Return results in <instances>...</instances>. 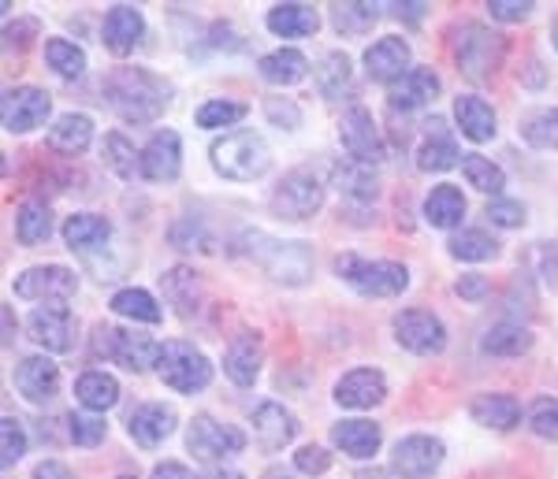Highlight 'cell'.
I'll use <instances>...</instances> for the list:
<instances>
[{
  "instance_id": "cell-41",
  "label": "cell",
  "mask_w": 558,
  "mask_h": 479,
  "mask_svg": "<svg viewBox=\"0 0 558 479\" xmlns=\"http://www.w3.org/2000/svg\"><path fill=\"white\" fill-rule=\"evenodd\" d=\"M45 63H49L60 78H78L86 71V52L78 49L75 41L49 38V41H45Z\"/></svg>"
},
{
  "instance_id": "cell-37",
  "label": "cell",
  "mask_w": 558,
  "mask_h": 479,
  "mask_svg": "<svg viewBox=\"0 0 558 479\" xmlns=\"http://www.w3.org/2000/svg\"><path fill=\"white\" fill-rule=\"evenodd\" d=\"M336 186L339 194H347L350 201H373L376 194H380V183H376L373 168L362 164V160H343V164H336Z\"/></svg>"
},
{
  "instance_id": "cell-20",
  "label": "cell",
  "mask_w": 558,
  "mask_h": 479,
  "mask_svg": "<svg viewBox=\"0 0 558 479\" xmlns=\"http://www.w3.org/2000/svg\"><path fill=\"white\" fill-rule=\"evenodd\" d=\"M387 397V379L376 368H357V372H347L336 383V402L347 405V409H373Z\"/></svg>"
},
{
  "instance_id": "cell-49",
  "label": "cell",
  "mask_w": 558,
  "mask_h": 479,
  "mask_svg": "<svg viewBox=\"0 0 558 479\" xmlns=\"http://www.w3.org/2000/svg\"><path fill=\"white\" fill-rule=\"evenodd\" d=\"M529 428H533L539 439L558 442V402L555 397H536L533 409H529Z\"/></svg>"
},
{
  "instance_id": "cell-29",
  "label": "cell",
  "mask_w": 558,
  "mask_h": 479,
  "mask_svg": "<svg viewBox=\"0 0 558 479\" xmlns=\"http://www.w3.org/2000/svg\"><path fill=\"white\" fill-rule=\"evenodd\" d=\"M265 23L276 38H310L320 26V15L310 4H276Z\"/></svg>"
},
{
  "instance_id": "cell-52",
  "label": "cell",
  "mask_w": 558,
  "mask_h": 479,
  "mask_svg": "<svg viewBox=\"0 0 558 479\" xmlns=\"http://www.w3.org/2000/svg\"><path fill=\"white\" fill-rule=\"evenodd\" d=\"M484 216L495 223V228H521L525 223V205L521 201H492Z\"/></svg>"
},
{
  "instance_id": "cell-28",
  "label": "cell",
  "mask_w": 558,
  "mask_h": 479,
  "mask_svg": "<svg viewBox=\"0 0 558 479\" xmlns=\"http://www.w3.org/2000/svg\"><path fill=\"white\" fill-rule=\"evenodd\" d=\"M425 126H428V134H425V142H421V149H417V168L421 171H447V168H454L462 152H458L451 134L444 131V120H432Z\"/></svg>"
},
{
  "instance_id": "cell-54",
  "label": "cell",
  "mask_w": 558,
  "mask_h": 479,
  "mask_svg": "<svg viewBox=\"0 0 558 479\" xmlns=\"http://www.w3.org/2000/svg\"><path fill=\"white\" fill-rule=\"evenodd\" d=\"M183 228L191 231V234H183V231H175V228H172V242H175V249H202V253H209V249H213V238H209V234H205L202 223L183 220Z\"/></svg>"
},
{
  "instance_id": "cell-51",
  "label": "cell",
  "mask_w": 558,
  "mask_h": 479,
  "mask_svg": "<svg viewBox=\"0 0 558 479\" xmlns=\"http://www.w3.org/2000/svg\"><path fill=\"white\" fill-rule=\"evenodd\" d=\"M533 0H488V12H492V20H499V23H521V20H529L533 15Z\"/></svg>"
},
{
  "instance_id": "cell-24",
  "label": "cell",
  "mask_w": 558,
  "mask_h": 479,
  "mask_svg": "<svg viewBox=\"0 0 558 479\" xmlns=\"http://www.w3.org/2000/svg\"><path fill=\"white\" fill-rule=\"evenodd\" d=\"M439 97V75L432 67H413L410 75H402L399 83L387 89V101L391 108L413 112V108H425Z\"/></svg>"
},
{
  "instance_id": "cell-44",
  "label": "cell",
  "mask_w": 558,
  "mask_h": 479,
  "mask_svg": "<svg viewBox=\"0 0 558 479\" xmlns=\"http://www.w3.org/2000/svg\"><path fill=\"white\" fill-rule=\"evenodd\" d=\"M521 138L533 149H558V108H539V112L525 115Z\"/></svg>"
},
{
  "instance_id": "cell-23",
  "label": "cell",
  "mask_w": 558,
  "mask_h": 479,
  "mask_svg": "<svg viewBox=\"0 0 558 479\" xmlns=\"http://www.w3.org/2000/svg\"><path fill=\"white\" fill-rule=\"evenodd\" d=\"M128 431H131V439L138 442V446L153 450L175 431V413L168 409V405H160V402H146V405H138V409L131 413Z\"/></svg>"
},
{
  "instance_id": "cell-12",
  "label": "cell",
  "mask_w": 558,
  "mask_h": 479,
  "mask_svg": "<svg viewBox=\"0 0 558 479\" xmlns=\"http://www.w3.org/2000/svg\"><path fill=\"white\" fill-rule=\"evenodd\" d=\"M52 112V97L38 86H15L0 101V120H4L8 134H31L41 126Z\"/></svg>"
},
{
  "instance_id": "cell-17",
  "label": "cell",
  "mask_w": 558,
  "mask_h": 479,
  "mask_svg": "<svg viewBox=\"0 0 558 479\" xmlns=\"http://www.w3.org/2000/svg\"><path fill=\"white\" fill-rule=\"evenodd\" d=\"M183 168V142L175 131H157L149 138V146L142 149V175L149 183H172Z\"/></svg>"
},
{
  "instance_id": "cell-55",
  "label": "cell",
  "mask_w": 558,
  "mask_h": 479,
  "mask_svg": "<svg viewBox=\"0 0 558 479\" xmlns=\"http://www.w3.org/2000/svg\"><path fill=\"white\" fill-rule=\"evenodd\" d=\"M265 112H268V120L279 123V126H287V131H294V126L302 123V112L294 108L291 101H279V97H268L265 101Z\"/></svg>"
},
{
  "instance_id": "cell-10",
  "label": "cell",
  "mask_w": 558,
  "mask_h": 479,
  "mask_svg": "<svg viewBox=\"0 0 558 479\" xmlns=\"http://www.w3.org/2000/svg\"><path fill=\"white\" fill-rule=\"evenodd\" d=\"M75 291H78V279H75V271L64 265L26 268L23 275L15 279V297H23V302L64 305Z\"/></svg>"
},
{
  "instance_id": "cell-3",
  "label": "cell",
  "mask_w": 558,
  "mask_h": 479,
  "mask_svg": "<svg viewBox=\"0 0 558 479\" xmlns=\"http://www.w3.org/2000/svg\"><path fill=\"white\" fill-rule=\"evenodd\" d=\"M209 157H213V168L220 171L223 179H231V183H254V179H260L272 168V152H268L265 138L254 131H235V134L216 138Z\"/></svg>"
},
{
  "instance_id": "cell-22",
  "label": "cell",
  "mask_w": 558,
  "mask_h": 479,
  "mask_svg": "<svg viewBox=\"0 0 558 479\" xmlns=\"http://www.w3.org/2000/svg\"><path fill=\"white\" fill-rule=\"evenodd\" d=\"M60 386V368L49 357H23L15 365V391L26 402H49Z\"/></svg>"
},
{
  "instance_id": "cell-34",
  "label": "cell",
  "mask_w": 558,
  "mask_h": 479,
  "mask_svg": "<svg viewBox=\"0 0 558 479\" xmlns=\"http://www.w3.org/2000/svg\"><path fill=\"white\" fill-rule=\"evenodd\" d=\"M529 346H533V331H529L525 323H510V320L495 323L481 339V349L492 357H521Z\"/></svg>"
},
{
  "instance_id": "cell-5",
  "label": "cell",
  "mask_w": 558,
  "mask_h": 479,
  "mask_svg": "<svg viewBox=\"0 0 558 479\" xmlns=\"http://www.w3.org/2000/svg\"><path fill=\"white\" fill-rule=\"evenodd\" d=\"M336 271L365 297H399L410 286L407 265H395V260H365L357 253H343L336 260Z\"/></svg>"
},
{
  "instance_id": "cell-63",
  "label": "cell",
  "mask_w": 558,
  "mask_h": 479,
  "mask_svg": "<svg viewBox=\"0 0 558 479\" xmlns=\"http://www.w3.org/2000/svg\"><path fill=\"white\" fill-rule=\"evenodd\" d=\"M120 479H138V476H120Z\"/></svg>"
},
{
  "instance_id": "cell-36",
  "label": "cell",
  "mask_w": 558,
  "mask_h": 479,
  "mask_svg": "<svg viewBox=\"0 0 558 479\" xmlns=\"http://www.w3.org/2000/svg\"><path fill=\"white\" fill-rule=\"evenodd\" d=\"M75 397L89 413H108L120 402V383L105 372H83L75 379Z\"/></svg>"
},
{
  "instance_id": "cell-48",
  "label": "cell",
  "mask_w": 558,
  "mask_h": 479,
  "mask_svg": "<svg viewBox=\"0 0 558 479\" xmlns=\"http://www.w3.org/2000/svg\"><path fill=\"white\" fill-rule=\"evenodd\" d=\"M23 454H26V431H23V423L15 420V417H4V420H0V465L12 468Z\"/></svg>"
},
{
  "instance_id": "cell-19",
  "label": "cell",
  "mask_w": 558,
  "mask_h": 479,
  "mask_svg": "<svg viewBox=\"0 0 558 479\" xmlns=\"http://www.w3.org/2000/svg\"><path fill=\"white\" fill-rule=\"evenodd\" d=\"M260 360H265L260 339L254 331H239L235 339L228 342V349H223V372H228V379L235 386H254Z\"/></svg>"
},
{
  "instance_id": "cell-4",
  "label": "cell",
  "mask_w": 558,
  "mask_h": 479,
  "mask_svg": "<svg viewBox=\"0 0 558 479\" xmlns=\"http://www.w3.org/2000/svg\"><path fill=\"white\" fill-rule=\"evenodd\" d=\"M454 57L465 78L484 83L499 71L502 57H507V38L488 30L484 23H462L454 30Z\"/></svg>"
},
{
  "instance_id": "cell-31",
  "label": "cell",
  "mask_w": 558,
  "mask_h": 479,
  "mask_svg": "<svg viewBox=\"0 0 558 479\" xmlns=\"http://www.w3.org/2000/svg\"><path fill=\"white\" fill-rule=\"evenodd\" d=\"M160 286H165V297L175 305V312L183 320H191L202 309V279L191 268H172L168 275H160Z\"/></svg>"
},
{
  "instance_id": "cell-47",
  "label": "cell",
  "mask_w": 558,
  "mask_h": 479,
  "mask_svg": "<svg viewBox=\"0 0 558 479\" xmlns=\"http://www.w3.org/2000/svg\"><path fill=\"white\" fill-rule=\"evenodd\" d=\"M242 115H246V105H239V101H205L197 108V126H205V131L235 126Z\"/></svg>"
},
{
  "instance_id": "cell-11",
  "label": "cell",
  "mask_w": 558,
  "mask_h": 479,
  "mask_svg": "<svg viewBox=\"0 0 558 479\" xmlns=\"http://www.w3.org/2000/svg\"><path fill=\"white\" fill-rule=\"evenodd\" d=\"M395 339L402 349L417 357H436L447 346V328L439 323V316H432L425 309H407L395 316Z\"/></svg>"
},
{
  "instance_id": "cell-14",
  "label": "cell",
  "mask_w": 558,
  "mask_h": 479,
  "mask_svg": "<svg viewBox=\"0 0 558 479\" xmlns=\"http://www.w3.org/2000/svg\"><path fill=\"white\" fill-rule=\"evenodd\" d=\"M26 331L49 354H68L75 346V320L64 305H38L31 316H26Z\"/></svg>"
},
{
  "instance_id": "cell-16",
  "label": "cell",
  "mask_w": 558,
  "mask_h": 479,
  "mask_svg": "<svg viewBox=\"0 0 558 479\" xmlns=\"http://www.w3.org/2000/svg\"><path fill=\"white\" fill-rule=\"evenodd\" d=\"M410 45L402 38H380L365 49V75L373 83L395 86L402 75H410Z\"/></svg>"
},
{
  "instance_id": "cell-56",
  "label": "cell",
  "mask_w": 558,
  "mask_h": 479,
  "mask_svg": "<svg viewBox=\"0 0 558 479\" xmlns=\"http://www.w3.org/2000/svg\"><path fill=\"white\" fill-rule=\"evenodd\" d=\"M454 291L462 294L465 302H481V297H488V279H484V275H462Z\"/></svg>"
},
{
  "instance_id": "cell-35",
  "label": "cell",
  "mask_w": 558,
  "mask_h": 479,
  "mask_svg": "<svg viewBox=\"0 0 558 479\" xmlns=\"http://www.w3.org/2000/svg\"><path fill=\"white\" fill-rule=\"evenodd\" d=\"M454 120L470 142H492L495 138V112H492L488 101H481V97H458Z\"/></svg>"
},
{
  "instance_id": "cell-26",
  "label": "cell",
  "mask_w": 558,
  "mask_h": 479,
  "mask_svg": "<svg viewBox=\"0 0 558 479\" xmlns=\"http://www.w3.org/2000/svg\"><path fill=\"white\" fill-rule=\"evenodd\" d=\"M108 238H112V223L105 216H94V212H75L68 216L64 223V242L71 249L78 253H94V249H105Z\"/></svg>"
},
{
  "instance_id": "cell-62",
  "label": "cell",
  "mask_w": 558,
  "mask_h": 479,
  "mask_svg": "<svg viewBox=\"0 0 558 479\" xmlns=\"http://www.w3.org/2000/svg\"><path fill=\"white\" fill-rule=\"evenodd\" d=\"M551 41H555V49H558V15L551 20Z\"/></svg>"
},
{
  "instance_id": "cell-9",
  "label": "cell",
  "mask_w": 558,
  "mask_h": 479,
  "mask_svg": "<svg viewBox=\"0 0 558 479\" xmlns=\"http://www.w3.org/2000/svg\"><path fill=\"white\" fill-rule=\"evenodd\" d=\"M97 354H105L108 360L123 365L128 372H146L149 365H157L160 346L149 334H134L123 328H97Z\"/></svg>"
},
{
  "instance_id": "cell-21",
  "label": "cell",
  "mask_w": 558,
  "mask_h": 479,
  "mask_svg": "<svg viewBox=\"0 0 558 479\" xmlns=\"http://www.w3.org/2000/svg\"><path fill=\"white\" fill-rule=\"evenodd\" d=\"M250 423H254V435L265 450H283L287 442L299 435L294 413L283 409L279 402H260L254 409V417H250Z\"/></svg>"
},
{
  "instance_id": "cell-46",
  "label": "cell",
  "mask_w": 558,
  "mask_h": 479,
  "mask_svg": "<svg viewBox=\"0 0 558 479\" xmlns=\"http://www.w3.org/2000/svg\"><path fill=\"white\" fill-rule=\"evenodd\" d=\"M331 23L339 34H365L376 23V4H331Z\"/></svg>"
},
{
  "instance_id": "cell-6",
  "label": "cell",
  "mask_w": 558,
  "mask_h": 479,
  "mask_svg": "<svg viewBox=\"0 0 558 479\" xmlns=\"http://www.w3.org/2000/svg\"><path fill=\"white\" fill-rule=\"evenodd\" d=\"M157 372L179 394H197L213 383L209 357L202 349H194L191 342H165L157 357Z\"/></svg>"
},
{
  "instance_id": "cell-53",
  "label": "cell",
  "mask_w": 558,
  "mask_h": 479,
  "mask_svg": "<svg viewBox=\"0 0 558 479\" xmlns=\"http://www.w3.org/2000/svg\"><path fill=\"white\" fill-rule=\"evenodd\" d=\"M328 465H331V454L324 446H302L299 454H294V468L305 476H320V472H328Z\"/></svg>"
},
{
  "instance_id": "cell-1",
  "label": "cell",
  "mask_w": 558,
  "mask_h": 479,
  "mask_svg": "<svg viewBox=\"0 0 558 479\" xmlns=\"http://www.w3.org/2000/svg\"><path fill=\"white\" fill-rule=\"evenodd\" d=\"M105 101L123 123H153L168 108V86L142 67H116L105 78Z\"/></svg>"
},
{
  "instance_id": "cell-39",
  "label": "cell",
  "mask_w": 558,
  "mask_h": 479,
  "mask_svg": "<svg viewBox=\"0 0 558 479\" xmlns=\"http://www.w3.org/2000/svg\"><path fill=\"white\" fill-rule=\"evenodd\" d=\"M317 86H320V94L328 97V101H339V97L354 89V67H350V60L343 57V52H328V57L320 60Z\"/></svg>"
},
{
  "instance_id": "cell-13",
  "label": "cell",
  "mask_w": 558,
  "mask_h": 479,
  "mask_svg": "<svg viewBox=\"0 0 558 479\" xmlns=\"http://www.w3.org/2000/svg\"><path fill=\"white\" fill-rule=\"evenodd\" d=\"M339 138H343V149L350 152V160H362V164L373 168L376 160H384V138L380 126H376L373 112L362 105H354L339 123Z\"/></svg>"
},
{
  "instance_id": "cell-25",
  "label": "cell",
  "mask_w": 558,
  "mask_h": 479,
  "mask_svg": "<svg viewBox=\"0 0 558 479\" xmlns=\"http://www.w3.org/2000/svg\"><path fill=\"white\" fill-rule=\"evenodd\" d=\"M331 442H336L347 457L362 460V457H373L376 450H380L384 431H380V423H373V420H343V423L331 428Z\"/></svg>"
},
{
  "instance_id": "cell-27",
  "label": "cell",
  "mask_w": 558,
  "mask_h": 479,
  "mask_svg": "<svg viewBox=\"0 0 558 479\" xmlns=\"http://www.w3.org/2000/svg\"><path fill=\"white\" fill-rule=\"evenodd\" d=\"M470 417L481 423V428L510 431V428H518V420H521V402L510 394H481L470 405Z\"/></svg>"
},
{
  "instance_id": "cell-50",
  "label": "cell",
  "mask_w": 558,
  "mask_h": 479,
  "mask_svg": "<svg viewBox=\"0 0 558 479\" xmlns=\"http://www.w3.org/2000/svg\"><path fill=\"white\" fill-rule=\"evenodd\" d=\"M68 431H71V439H75V446H97V442L105 439V431H108V423L101 417H83V413H71L68 417Z\"/></svg>"
},
{
  "instance_id": "cell-38",
  "label": "cell",
  "mask_w": 558,
  "mask_h": 479,
  "mask_svg": "<svg viewBox=\"0 0 558 479\" xmlns=\"http://www.w3.org/2000/svg\"><path fill=\"white\" fill-rule=\"evenodd\" d=\"M15 234H20L23 246H41L52 234V212L45 201H23L15 212Z\"/></svg>"
},
{
  "instance_id": "cell-61",
  "label": "cell",
  "mask_w": 558,
  "mask_h": 479,
  "mask_svg": "<svg viewBox=\"0 0 558 479\" xmlns=\"http://www.w3.org/2000/svg\"><path fill=\"white\" fill-rule=\"evenodd\" d=\"M260 479H294L291 472H287V468H268V472L265 476H260Z\"/></svg>"
},
{
  "instance_id": "cell-43",
  "label": "cell",
  "mask_w": 558,
  "mask_h": 479,
  "mask_svg": "<svg viewBox=\"0 0 558 479\" xmlns=\"http://www.w3.org/2000/svg\"><path fill=\"white\" fill-rule=\"evenodd\" d=\"M101 152H105V164L120 179H128V183L134 175H142V152H134V146L123 138V134H105Z\"/></svg>"
},
{
  "instance_id": "cell-18",
  "label": "cell",
  "mask_w": 558,
  "mask_h": 479,
  "mask_svg": "<svg viewBox=\"0 0 558 479\" xmlns=\"http://www.w3.org/2000/svg\"><path fill=\"white\" fill-rule=\"evenodd\" d=\"M142 34H146V20H142V12L134 4H116L112 12L105 15L101 41L108 52H116V57L134 52V45L142 41Z\"/></svg>"
},
{
  "instance_id": "cell-30",
  "label": "cell",
  "mask_w": 558,
  "mask_h": 479,
  "mask_svg": "<svg viewBox=\"0 0 558 479\" xmlns=\"http://www.w3.org/2000/svg\"><path fill=\"white\" fill-rule=\"evenodd\" d=\"M49 142H52V149L68 152V157H78V152H86L89 142H94V120L83 112L60 115V120L49 126Z\"/></svg>"
},
{
  "instance_id": "cell-60",
  "label": "cell",
  "mask_w": 558,
  "mask_h": 479,
  "mask_svg": "<svg viewBox=\"0 0 558 479\" xmlns=\"http://www.w3.org/2000/svg\"><path fill=\"white\" fill-rule=\"evenodd\" d=\"M354 479H387V472H380V468H362Z\"/></svg>"
},
{
  "instance_id": "cell-40",
  "label": "cell",
  "mask_w": 558,
  "mask_h": 479,
  "mask_svg": "<svg viewBox=\"0 0 558 479\" xmlns=\"http://www.w3.org/2000/svg\"><path fill=\"white\" fill-rule=\"evenodd\" d=\"M108 305H112L116 316H128V320H134V323H160V316H165L157 305V297H153L149 291H138V286L116 291Z\"/></svg>"
},
{
  "instance_id": "cell-58",
  "label": "cell",
  "mask_w": 558,
  "mask_h": 479,
  "mask_svg": "<svg viewBox=\"0 0 558 479\" xmlns=\"http://www.w3.org/2000/svg\"><path fill=\"white\" fill-rule=\"evenodd\" d=\"M34 479H75L68 472V465H60V460H41L38 468H34Z\"/></svg>"
},
{
  "instance_id": "cell-57",
  "label": "cell",
  "mask_w": 558,
  "mask_h": 479,
  "mask_svg": "<svg viewBox=\"0 0 558 479\" xmlns=\"http://www.w3.org/2000/svg\"><path fill=\"white\" fill-rule=\"evenodd\" d=\"M149 479H194V472L186 465H179V460H165V465L153 468Z\"/></svg>"
},
{
  "instance_id": "cell-42",
  "label": "cell",
  "mask_w": 558,
  "mask_h": 479,
  "mask_svg": "<svg viewBox=\"0 0 558 479\" xmlns=\"http://www.w3.org/2000/svg\"><path fill=\"white\" fill-rule=\"evenodd\" d=\"M447 249H451L454 260H473V265L499 257V242H495L488 231H462V234H454V238L447 242Z\"/></svg>"
},
{
  "instance_id": "cell-15",
  "label": "cell",
  "mask_w": 558,
  "mask_h": 479,
  "mask_svg": "<svg viewBox=\"0 0 558 479\" xmlns=\"http://www.w3.org/2000/svg\"><path fill=\"white\" fill-rule=\"evenodd\" d=\"M391 465L402 479H428L444 465V442L432 435L399 439V446H395V454H391Z\"/></svg>"
},
{
  "instance_id": "cell-33",
  "label": "cell",
  "mask_w": 558,
  "mask_h": 479,
  "mask_svg": "<svg viewBox=\"0 0 558 479\" xmlns=\"http://www.w3.org/2000/svg\"><path fill=\"white\" fill-rule=\"evenodd\" d=\"M462 216H465V197H462V189L458 186H436L432 194L425 197V220L432 223V228H439V231H451L462 223Z\"/></svg>"
},
{
  "instance_id": "cell-59",
  "label": "cell",
  "mask_w": 558,
  "mask_h": 479,
  "mask_svg": "<svg viewBox=\"0 0 558 479\" xmlns=\"http://www.w3.org/2000/svg\"><path fill=\"white\" fill-rule=\"evenodd\" d=\"M205 479H246V476L235 472V468H213V472L205 476Z\"/></svg>"
},
{
  "instance_id": "cell-2",
  "label": "cell",
  "mask_w": 558,
  "mask_h": 479,
  "mask_svg": "<svg viewBox=\"0 0 558 479\" xmlns=\"http://www.w3.org/2000/svg\"><path fill=\"white\" fill-rule=\"evenodd\" d=\"M239 253H246L254 265L268 271V279L283 286H302L313 275V249L305 242H283L265 231L239 234Z\"/></svg>"
},
{
  "instance_id": "cell-32",
  "label": "cell",
  "mask_w": 558,
  "mask_h": 479,
  "mask_svg": "<svg viewBox=\"0 0 558 479\" xmlns=\"http://www.w3.org/2000/svg\"><path fill=\"white\" fill-rule=\"evenodd\" d=\"M260 78L272 86H294L310 75V60L302 57L299 49H276L268 57H260Z\"/></svg>"
},
{
  "instance_id": "cell-7",
  "label": "cell",
  "mask_w": 558,
  "mask_h": 479,
  "mask_svg": "<svg viewBox=\"0 0 558 479\" xmlns=\"http://www.w3.org/2000/svg\"><path fill=\"white\" fill-rule=\"evenodd\" d=\"M320 205H324V186H320V179L305 168L283 175V183L272 189V212L291 223H302V220H310V216H317Z\"/></svg>"
},
{
  "instance_id": "cell-8",
  "label": "cell",
  "mask_w": 558,
  "mask_h": 479,
  "mask_svg": "<svg viewBox=\"0 0 558 479\" xmlns=\"http://www.w3.org/2000/svg\"><path fill=\"white\" fill-rule=\"evenodd\" d=\"M186 446L197 460H223L246 450V435L231 423L213 420L209 413H197L191 420V431H186Z\"/></svg>"
},
{
  "instance_id": "cell-45",
  "label": "cell",
  "mask_w": 558,
  "mask_h": 479,
  "mask_svg": "<svg viewBox=\"0 0 558 479\" xmlns=\"http://www.w3.org/2000/svg\"><path fill=\"white\" fill-rule=\"evenodd\" d=\"M462 175L470 179V186H476L481 194H499V189L507 186V175H502V168L492 164V160L481 157V152H470V157H462Z\"/></svg>"
}]
</instances>
